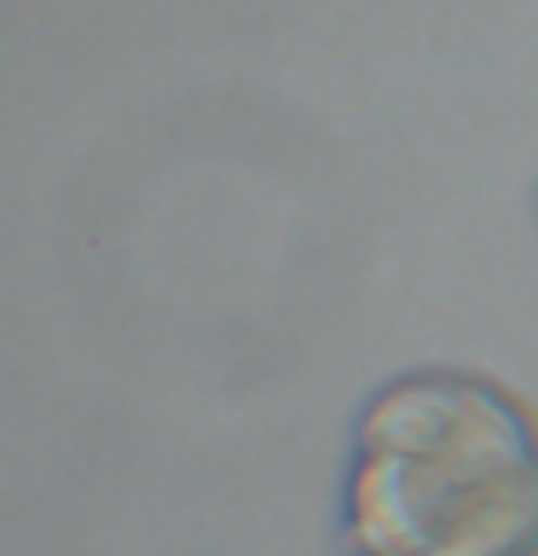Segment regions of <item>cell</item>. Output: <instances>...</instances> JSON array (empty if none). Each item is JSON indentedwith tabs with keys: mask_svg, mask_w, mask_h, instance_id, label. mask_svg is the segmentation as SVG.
<instances>
[{
	"mask_svg": "<svg viewBox=\"0 0 538 556\" xmlns=\"http://www.w3.org/2000/svg\"><path fill=\"white\" fill-rule=\"evenodd\" d=\"M347 556H538V424L475 371H399L347 434Z\"/></svg>",
	"mask_w": 538,
	"mask_h": 556,
	"instance_id": "obj_1",
	"label": "cell"
}]
</instances>
